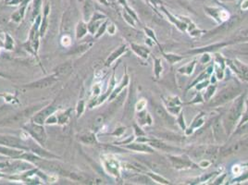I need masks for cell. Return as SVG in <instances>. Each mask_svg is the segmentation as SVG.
I'll list each match as a JSON object with an SVG mask.
<instances>
[{"instance_id":"obj_1","label":"cell","mask_w":248,"mask_h":185,"mask_svg":"<svg viewBox=\"0 0 248 185\" xmlns=\"http://www.w3.org/2000/svg\"><path fill=\"white\" fill-rule=\"evenodd\" d=\"M241 88L240 85L236 82H232L229 85H226L224 88H222L217 95L210 102V106H218L219 105H223L230 100L234 99L238 94H240Z\"/></svg>"},{"instance_id":"obj_2","label":"cell","mask_w":248,"mask_h":185,"mask_svg":"<svg viewBox=\"0 0 248 185\" xmlns=\"http://www.w3.org/2000/svg\"><path fill=\"white\" fill-rule=\"evenodd\" d=\"M243 96L241 95L240 97L236 98V100L234 101V103L231 106L224 119L225 127L229 132L232 131L235 123L241 118L243 114Z\"/></svg>"},{"instance_id":"obj_3","label":"cell","mask_w":248,"mask_h":185,"mask_svg":"<svg viewBox=\"0 0 248 185\" xmlns=\"http://www.w3.org/2000/svg\"><path fill=\"white\" fill-rule=\"evenodd\" d=\"M241 19L239 17H233L231 20H229V21H226L223 24H221L220 26L217 27L216 29L208 32L207 36H212V35H216V34H222V33H226L228 32H230L231 30H232L233 28H235V26H237L240 23Z\"/></svg>"},{"instance_id":"obj_4","label":"cell","mask_w":248,"mask_h":185,"mask_svg":"<svg viewBox=\"0 0 248 185\" xmlns=\"http://www.w3.org/2000/svg\"><path fill=\"white\" fill-rule=\"evenodd\" d=\"M169 160L176 169H184L188 168L193 166V163L191 160L188 158H185L182 156H169Z\"/></svg>"},{"instance_id":"obj_5","label":"cell","mask_w":248,"mask_h":185,"mask_svg":"<svg viewBox=\"0 0 248 185\" xmlns=\"http://www.w3.org/2000/svg\"><path fill=\"white\" fill-rule=\"evenodd\" d=\"M36 106H33V107H28L26 109H24L22 110L21 112L14 115V116H12L7 119L4 120V124H8V123H15V122H18L23 119H25V118H28L30 115H32L34 111L36 110Z\"/></svg>"},{"instance_id":"obj_6","label":"cell","mask_w":248,"mask_h":185,"mask_svg":"<svg viewBox=\"0 0 248 185\" xmlns=\"http://www.w3.org/2000/svg\"><path fill=\"white\" fill-rule=\"evenodd\" d=\"M27 129L37 141H39L40 143H44L45 141L46 135L43 127L35 124H30L27 126Z\"/></svg>"},{"instance_id":"obj_7","label":"cell","mask_w":248,"mask_h":185,"mask_svg":"<svg viewBox=\"0 0 248 185\" xmlns=\"http://www.w3.org/2000/svg\"><path fill=\"white\" fill-rule=\"evenodd\" d=\"M232 63L231 67L239 77L243 81H248V66L240 62L239 60H234Z\"/></svg>"},{"instance_id":"obj_8","label":"cell","mask_w":248,"mask_h":185,"mask_svg":"<svg viewBox=\"0 0 248 185\" xmlns=\"http://www.w3.org/2000/svg\"><path fill=\"white\" fill-rule=\"evenodd\" d=\"M0 144H4L11 147H18L21 148V149H25L26 148L24 145H22L20 140H18L16 137L8 136V135H0Z\"/></svg>"},{"instance_id":"obj_9","label":"cell","mask_w":248,"mask_h":185,"mask_svg":"<svg viewBox=\"0 0 248 185\" xmlns=\"http://www.w3.org/2000/svg\"><path fill=\"white\" fill-rule=\"evenodd\" d=\"M55 82H56V79L54 77H47V78L42 79L40 81H37L33 83H31V84L27 85L26 87L29 89H31V88L42 89V88H46V87H49V86H51Z\"/></svg>"},{"instance_id":"obj_10","label":"cell","mask_w":248,"mask_h":185,"mask_svg":"<svg viewBox=\"0 0 248 185\" xmlns=\"http://www.w3.org/2000/svg\"><path fill=\"white\" fill-rule=\"evenodd\" d=\"M224 134H225V131L222 127L221 122L219 121V119H216L215 122L213 123V135H214L215 141L218 143H220L225 136Z\"/></svg>"},{"instance_id":"obj_11","label":"cell","mask_w":248,"mask_h":185,"mask_svg":"<svg viewBox=\"0 0 248 185\" xmlns=\"http://www.w3.org/2000/svg\"><path fill=\"white\" fill-rule=\"evenodd\" d=\"M155 113H156L157 117L160 120H162V121L168 123V124H172V123H173V122H172V121H173L172 118L168 114V112L164 109L163 106H159V105H157V106H155Z\"/></svg>"},{"instance_id":"obj_12","label":"cell","mask_w":248,"mask_h":185,"mask_svg":"<svg viewBox=\"0 0 248 185\" xmlns=\"http://www.w3.org/2000/svg\"><path fill=\"white\" fill-rule=\"evenodd\" d=\"M55 107L54 106H47L46 108H45L44 110H42L41 112H39L38 114H37L35 117H34V121L37 123V124H43L44 121L45 120V119L49 116V115H51L54 111H55Z\"/></svg>"},{"instance_id":"obj_13","label":"cell","mask_w":248,"mask_h":185,"mask_svg":"<svg viewBox=\"0 0 248 185\" xmlns=\"http://www.w3.org/2000/svg\"><path fill=\"white\" fill-rule=\"evenodd\" d=\"M72 70V65L70 63H63L55 69V73L57 77H65L68 76Z\"/></svg>"},{"instance_id":"obj_14","label":"cell","mask_w":248,"mask_h":185,"mask_svg":"<svg viewBox=\"0 0 248 185\" xmlns=\"http://www.w3.org/2000/svg\"><path fill=\"white\" fill-rule=\"evenodd\" d=\"M128 148L132 150H135V151H139V152H149V153H152L153 152V149L144 143H132L131 145H128L127 146Z\"/></svg>"},{"instance_id":"obj_15","label":"cell","mask_w":248,"mask_h":185,"mask_svg":"<svg viewBox=\"0 0 248 185\" xmlns=\"http://www.w3.org/2000/svg\"><path fill=\"white\" fill-rule=\"evenodd\" d=\"M148 165L150 166V168L156 171V172H158V173H163V172L166 171V165L164 163H160L157 160H154V161H151V162H148Z\"/></svg>"},{"instance_id":"obj_16","label":"cell","mask_w":248,"mask_h":185,"mask_svg":"<svg viewBox=\"0 0 248 185\" xmlns=\"http://www.w3.org/2000/svg\"><path fill=\"white\" fill-rule=\"evenodd\" d=\"M132 47L133 49V51L139 55L140 57H144V58H147L148 57V55H149V50L143 46H140V45H134V44H132Z\"/></svg>"},{"instance_id":"obj_17","label":"cell","mask_w":248,"mask_h":185,"mask_svg":"<svg viewBox=\"0 0 248 185\" xmlns=\"http://www.w3.org/2000/svg\"><path fill=\"white\" fill-rule=\"evenodd\" d=\"M150 144L154 147L157 148V149H161L163 151H170L173 149L171 146L164 143L163 142H161L159 140H152V141H150Z\"/></svg>"},{"instance_id":"obj_18","label":"cell","mask_w":248,"mask_h":185,"mask_svg":"<svg viewBox=\"0 0 248 185\" xmlns=\"http://www.w3.org/2000/svg\"><path fill=\"white\" fill-rule=\"evenodd\" d=\"M125 50H126V46H125V45H122V46H120L119 48H118L117 50H116L114 53L111 54V56L108 57V59L107 60V65L110 64L113 60H115V59H116L117 57H119L122 53L125 52Z\"/></svg>"},{"instance_id":"obj_19","label":"cell","mask_w":248,"mask_h":185,"mask_svg":"<svg viewBox=\"0 0 248 185\" xmlns=\"http://www.w3.org/2000/svg\"><path fill=\"white\" fill-rule=\"evenodd\" d=\"M194 67H195V60L192 61V62H190L186 66L181 68L179 69V72L185 73V74H187V75H191V74L193 73V71H194Z\"/></svg>"},{"instance_id":"obj_20","label":"cell","mask_w":248,"mask_h":185,"mask_svg":"<svg viewBox=\"0 0 248 185\" xmlns=\"http://www.w3.org/2000/svg\"><path fill=\"white\" fill-rule=\"evenodd\" d=\"M225 45H226V44H216L214 45L203 47L201 49H196V50H194V51H192V53H202V52H205V51H212V50H214V49H218V48L223 47Z\"/></svg>"},{"instance_id":"obj_21","label":"cell","mask_w":248,"mask_h":185,"mask_svg":"<svg viewBox=\"0 0 248 185\" xmlns=\"http://www.w3.org/2000/svg\"><path fill=\"white\" fill-rule=\"evenodd\" d=\"M168 106L169 107V110H171L172 108H175V107H180L181 106V101L178 97H169V100H168Z\"/></svg>"},{"instance_id":"obj_22","label":"cell","mask_w":248,"mask_h":185,"mask_svg":"<svg viewBox=\"0 0 248 185\" xmlns=\"http://www.w3.org/2000/svg\"><path fill=\"white\" fill-rule=\"evenodd\" d=\"M0 153L9 156H17L21 154V151H17V150H12V149H8L5 147H0Z\"/></svg>"},{"instance_id":"obj_23","label":"cell","mask_w":248,"mask_h":185,"mask_svg":"<svg viewBox=\"0 0 248 185\" xmlns=\"http://www.w3.org/2000/svg\"><path fill=\"white\" fill-rule=\"evenodd\" d=\"M164 57L170 64L177 63L182 59V57H180L178 55H173V54H164Z\"/></svg>"},{"instance_id":"obj_24","label":"cell","mask_w":248,"mask_h":185,"mask_svg":"<svg viewBox=\"0 0 248 185\" xmlns=\"http://www.w3.org/2000/svg\"><path fill=\"white\" fill-rule=\"evenodd\" d=\"M154 70H155V74L157 78H159V75L161 71H162V66H161V60L158 58L155 59V63H154Z\"/></svg>"},{"instance_id":"obj_25","label":"cell","mask_w":248,"mask_h":185,"mask_svg":"<svg viewBox=\"0 0 248 185\" xmlns=\"http://www.w3.org/2000/svg\"><path fill=\"white\" fill-rule=\"evenodd\" d=\"M162 9L166 12V14H167V15L170 18V20L174 22V23L176 24V25H177V26H178V27H179L181 31H184V30L186 29V24H184V23H182V22H180V21H178V20H174V18H173V17H172L169 13H168V11H167L166 9H164V8H162Z\"/></svg>"},{"instance_id":"obj_26","label":"cell","mask_w":248,"mask_h":185,"mask_svg":"<svg viewBox=\"0 0 248 185\" xmlns=\"http://www.w3.org/2000/svg\"><path fill=\"white\" fill-rule=\"evenodd\" d=\"M81 140L84 143H94L95 142V137L94 134H88V135H85V136H82Z\"/></svg>"},{"instance_id":"obj_27","label":"cell","mask_w":248,"mask_h":185,"mask_svg":"<svg viewBox=\"0 0 248 185\" xmlns=\"http://www.w3.org/2000/svg\"><path fill=\"white\" fill-rule=\"evenodd\" d=\"M86 32V26L84 25L83 23H81L79 24V26H78V29H77V37L78 38H80V37L83 36Z\"/></svg>"},{"instance_id":"obj_28","label":"cell","mask_w":248,"mask_h":185,"mask_svg":"<svg viewBox=\"0 0 248 185\" xmlns=\"http://www.w3.org/2000/svg\"><path fill=\"white\" fill-rule=\"evenodd\" d=\"M202 116H203V114H201L199 117H197L194 121H195V122H197V123H193L192 124V127L193 128H199V127H201L202 125H203V123H204V119H202Z\"/></svg>"},{"instance_id":"obj_29","label":"cell","mask_w":248,"mask_h":185,"mask_svg":"<svg viewBox=\"0 0 248 185\" xmlns=\"http://www.w3.org/2000/svg\"><path fill=\"white\" fill-rule=\"evenodd\" d=\"M237 52L241 55H244V56H248V44L241 45L237 48Z\"/></svg>"},{"instance_id":"obj_30","label":"cell","mask_w":248,"mask_h":185,"mask_svg":"<svg viewBox=\"0 0 248 185\" xmlns=\"http://www.w3.org/2000/svg\"><path fill=\"white\" fill-rule=\"evenodd\" d=\"M149 176H150V177H152V179H153L155 181H157V182H159V183H163V184H169V183L167 180L163 179L162 177H160V176H158V175L149 174Z\"/></svg>"},{"instance_id":"obj_31","label":"cell","mask_w":248,"mask_h":185,"mask_svg":"<svg viewBox=\"0 0 248 185\" xmlns=\"http://www.w3.org/2000/svg\"><path fill=\"white\" fill-rule=\"evenodd\" d=\"M215 90H216V87H215V86H212V85H211V86H208V88H207V90H206V93L205 94V98H206V99H208V98L211 97V96L213 95Z\"/></svg>"},{"instance_id":"obj_32","label":"cell","mask_w":248,"mask_h":185,"mask_svg":"<svg viewBox=\"0 0 248 185\" xmlns=\"http://www.w3.org/2000/svg\"><path fill=\"white\" fill-rule=\"evenodd\" d=\"M215 72L217 74V78L219 80L223 79V76H224V71H223L222 69H220L219 67H218L217 65H215Z\"/></svg>"},{"instance_id":"obj_33","label":"cell","mask_w":248,"mask_h":185,"mask_svg":"<svg viewBox=\"0 0 248 185\" xmlns=\"http://www.w3.org/2000/svg\"><path fill=\"white\" fill-rule=\"evenodd\" d=\"M145 106H146L145 100L142 99V100H140V101L137 103V105H136V109H137L138 111H141V110H143V109L144 108Z\"/></svg>"},{"instance_id":"obj_34","label":"cell","mask_w":248,"mask_h":185,"mask_svg":"<svg viewBox=\"0 0 248 185\" xmlns=\"http://www.w3.org/2000/svg\"><path fill=\"white\" fill-rule=\"evenodd\" d=\"M62 44H63L64 46H69V45H70V37L64 36L63 38H62Z\"/></svg>"},{"instance_id":"obj_35","label":"cell","mask_w":248,"mask_h":185,"mask_svg":"<svg viewBox=\"0 0 248 185\" xmlns=\"http://www.w3.org/2000/svg\"><path fill=\"white\" fill-rule=\"evenodd\" d=\"M209 165H210V161H209V160H207V159H204V160H202V161L199 163V166L201 168H207Z\"/></svg>"},{"instance_id":"obj_36","label":"cell","mask_w":248,"mask_h":185,"mask_svg":"<svg viewBox=\"0 0 248 185\" xmlns=\"http://www.w3.org/2000/svg\"><path fill=\"white\" fill-rule=\"evenodd\" d=\"M210 60V57L208 54H205L203 56V57L201 58V63H207L208 61Z\"/></svg>"},{"instance_id":"obj_37","label":"cell","mask_w":248,"mask_h":185,"mask_svg":"<svg viewBox=\"0 0 248 185\" xmlns=\"http://www.w3.org/2000/svg\"><path fill=\"white\" fill-rule=\"evenodd\" d=\"M7 36H8V43L6 44V46L8 47V49H11L12 45H13V42H12L11 38H10V37H9L8 35H7Z\"/></svg>"},{"instance_id":"obj_38","label":"cell","mask_w":248,"mask_h":185,"mask_svg":"<svg viewBox=\"0 0 248 185\" xmlns=\"http://www.w3.org/2000/svg\"><path fill=\"white\" fill-rule=\"evenodd\" d=\"M178 121H179V123H180V125L181 126V128L184 130V129H185V125H184V120L182 119V114L180 115V118H179V120H178Z\"/></svg>"},{"instance_id":"obj_39","label":"cell","mask_w":248,"mask_h":185,"mask_svg":"<svg viewBox=\"0 0 248 185\" xmlns=\"http://www.w3.org/2000/svg\"><path fill=\"white\" fill-rule=\"evenodd\" d=\"M240 35H241L242 37H248V28L243 30V31L240 32Z\"/></svg>"},{"instance_id":"obj_40","label":"cell","mask_w":248,"mask_h":185,"mask_svg":"<svg viewBox=\"0 0 248 185\" xmlns=\"http://www.w3.org/2000/svg\"><path fill=\"white\" fill-rule=\"evenodd\" d=\"M242 9L243 10L248 9V0H243V2L242 4Z\"/></svg>"},{"instance_id":"obj_41","label":"cell","mask_w":248,"mask_h":185,"mask_svg":"<svg viewBox=\"0 0 248 185\" xmlns=\"http://www.w3.org/2000/svg\"><path fill=\"white\" fill-rule=\"evenodd\" d=\"M108 32L111 33V34H113L115 32V26L114 25H111L110 27H108Z\"/></svg>"},{"instance_id":"obj_42","label":"cell","mask_w":248,"mask_h":185,"mask_svg":"<svg viewBox=\"0 0 248 185\" xmlns=\"http://www.w3.org/2000/svg\"><path fill=\"white\" fill-rule=\"evenodd\" d=\"M134 127H135V130H136V132H137V134H138L139 132H140V134H141V135H144V133L143 131H139L140 129H138V127H137V126H134Z\"/></svg>"},{"instance_id":"obj_43","label":"cell","mask_w":248,"mask_h":185,"mask_svg":"<svg viewBox=\"0 0 248 185\" xmlns=\"http://www.w3.org/2000/svg\"><path fill=\"white\" fill-rule=\"evenodd\" d=\"M151 1L154 2L155 4H156V3H157V4H161V3H162V2H161V0H151Z\"/></svg>"},{"instance_id":"obj_44","label":"cell","mask_w":248,"mask_h":185,"mask_svg":"<svg viewBox=\"0 0 248 185\" xmlns=\"http://www.w3.org/2000/svg\"><path fill=\"white\" fill-rule=\"evenodd\" d=\"M3 110H4V107H0V114L3 112Z\"/></svg>"}]
</instances>
